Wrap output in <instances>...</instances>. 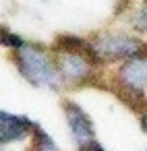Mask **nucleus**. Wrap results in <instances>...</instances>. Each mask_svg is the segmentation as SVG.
I'll return each instance as SVG.
<instances>
[{
    "instance_id": "12",
    "label": "nucleus",
    "mask_w": 147,
    "mask_h": 151,
    "mask_svg": "<svg viewBox=\"0 0 147 151\" xmlns=\"http://www.w3.org/2000/svg\"><path fill=\"white\" fill-rule=\"evenodd\" d=\"M141 128H143V132H147V106H145V110H141Z\"/></svg>"
},
{
    "instance_id": "5",
    "label": "nucleus",
    "mask_w": 147,
    "mask_h": 151,
    "mask_svg": "<svg viewBox=\"0 0 147 151\" xmlns=\"http://www.w3.org/2000/svg\"><path fill=\"white\" fill-rule=\"evenodd\" d=\"M64 114H66L68 128H71V134L77 141V145L79 147H85L87 143H91L93 141V134H95L91 118L75 101H64Z\"/></svg>"
},
{
    "instance_id": "4",
    "label": "nucleus",
    "mask_w": 147,
    "mask_h": 151,
    "mask_svg": "<svg viewBox=\"0 0 147 151\" xmlns=\"http://www.w3.org/2000/svg\"><path fill=\"white\" fill-rule=\"evenodd\" d=\"M56 68L60 73L62 81H68L73 85L85 83L91 77V60L85 52H60L56 50Z\"/></svg>"
},
{
    "instance_id": "2",
    "label": "nucleus",
    "mask_w": 147,
    "mask_h": 151,
    "mask_svg": "<svg viewBox=\"0 0 147 151\" xmlns=\"http://www.w3.org/2000/svg\"><path fill=\"white\" fill-rule=\"evenodd\" d=\"M145 44L137 37L124 33H102L89 42L85 54L93 64L97 62H112V60H128L133 56L145 54Z\"/></svg>"
},
{
    "instance_id": "8",
    "label": "nucleus",
    "mask_w": 147,
    "mask_h": 151,
    "mask_svg": "<svg viewBox=\"0 0 147 151\" xmlns=\"http://www.w3.org/2000/svg\"><path fill=\"white\" fill-rule=\"evenodd\" d=\"M33 141H35V151H58L54 139H52L40 124L33 126Z\"/></svg>"
},
{
    "instance_id": "3",
    "label": "nucleus",
    "mask_w": 147,
    "mask_h": 151,
    "mask_svg": "<svg viewBox=\"0 0 147 151\" xmlns=\"http://www.w3.org/2000/svg\"><path fill=\"white\" fill-rule=\"evenodd\" d=\"M118 97H122L126 104H130L135 110L145 99V87H147V54L128 58L118 68Z\"/></svg>"
},
{
    "instance_id": "11",
    "label": "nucleus",
    "mask_w": 147,
    "mask_h": 151,
    "mask_svg": "<svg viewBox=\"0 0 147 151\" xmlns=\"http://www.w3.org/2000/svg\"><path fill=\"white\" fill-rule=\"evenodd\" d=\"M81 151H106V149H104V147H102V145H99V143L93 139L91 143H87L85 147H81Z\"/></svg>"
},
{
    "instance_id": "10",
    "label": "nucleus",
    "mask_w": 147,
    "mask_h": 151,
    "mask_svg": "<svg viewBox=\"0 0 147 151\" xmlns=\"http://www.w3.org/2000/svg\"><path fill=\"white\" fill-rule=\"evenodd\" d=\"M133 25H135L137 31L147 33V0L137 9V13H135V17H133Z\"/></svg>"
},
{
    "instance_id": "6",
    "label": "nucleus",
    "mask_w": 147,
    "mask_h": 151,
    "mask_svg": "<svg viewBox=\"0 0 147 151\" xmlns=\"http://www.w3.org/2000/svg\"><path fill=\"white\" fill-rule=\"evenodd\" d=\"M33 126L35 122H31L27 116H17L2 110L0 112V143L9 145L13 141H19L29 132H33Z\"/></svg>"
},
{
    "instance_id": "9",
    "label": "nucleus",
    "mask_w": 147,
    "mask_h": 151,
    "mask_svg": "<svg viewBox=\"0 0 147 151\" xmlns=\"http://www.w3.org/2000/svg\"><path fill=\"white\" fill-rule=\"evenodd\" d=\"M2 46H6V48H15V50H21V48L27 46V44H25V40H23L21 35H17V33H13L11 29L2 27Z\"/></svg>"
},
{
    "instance_id": "1",
    "label": "nucleus",
    "mask_w": 147,
    "mask_h": 151,
    "mask_svg": "<svg viewBox=\"0 0 147 151\" xmlns=\"http://www.w3.org/2000/svg\"><path fill=\"white\" fill-rule=\"evenodd\" d=\"M15 64L25 81H29L35 87H50L58 89L60 85V73L56 68V62L50 60L44 48L40 46H23L15 52Z\"/></svg>"
},
{
    "instance_id": "7",
    "label": "nucleus",
    "mask_w": 147,
    "mask_h": 151,
    "mask_svg": "<svg viewBox=\"0 0 147 151\" xmlns=\"http://www.w3.org/2000/svg\"><path fill=\"white\" fill-rule=\"evenodd\" d=\"M89 46L87 40H81L77 35H58L56 37V50L60 52H85Z\"/></svg>"
}]
</instances>
